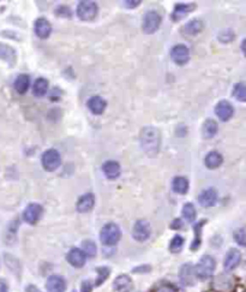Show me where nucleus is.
Returning <instances> with one entry per match:
<instances>
[{"label": "nucleus", "mask_w": 246, "mask_h": 292, "mask_svg": "<svg viewBox=\"0 0 246 292\" xmlns=\"http://www.w3.org/2000/svg\"><path fill=\"white\" fill-rule=\"evenodd\" d=\"M161 143V136L160 132L156 127L153 126H145L143 127L141 131V145L143 147V150L148 154V155H155L158 152Z\"/></svg>", "instance_id": "obj_1"}, {"label": "nucleus", "mask_w": 246, "mask_h": 292, "mask_svg": "<svg viewBox=\"0 0 246 292\" xmlns=\"http://www.w3.org/2000/svg\"><path fill=\"white\" fill-rule=\"evenodd\" d=\"M120 229H119L118 225L113 224V222L106 224L101 229V232H100V240H101L104 245L107 246L115 245V244L120 241Z\"/></svg>", "instance_id": "obj_2"}, {"label": "nucleus", "mask_w": 246, "mask_h": 292, "mask_svg": "<svg viewBox=\"0 0 246 292\" xmlns=\"http://www.w3.org/2000/svg\"><path fill=\"white\" fill-rule=\"evenodd\" d=\"M215 267H216L215 260H214L211 256H209V255H204V256H202V259L200 260V262L196 265L195 267L196 277L200 278V279L202 280L208 279V278H210L211 275H213L214 270H215Z\"/></svg>", "instance_id": "obj_3"}, {"label": "nucleus", "mask_w": 246, "mask_h": 292, "mask_svg": "<svg viewBox=\"0 0 246 292\" xmlns=\"http://www.w3.org/2000/svg\"><path fill=\"white\" fill-rule=\"evenodd\" d=\"M41 163L46 171L52 172L55 171V170L60 166V164H62V158H60V154L58 150L48 149L42 154Z\"/></svg>", "instance_id": "obj_4"}, {"label": "nucleus", "mask_w": 246, "mask_h": 292, "mask_svg": "<svg viewBox=\"0 0 246 292\" xmlns=\"http://www.w3.org/2000/svg\"><path fill=\"white\" fill-rule=\"evenodd\" d=\"M77 16L82 21H92L97 15V5L90 0L81 1L77 6Z\"/></svg>", "instance_id": "obj_5"}, {"label": "nucleus", "mask_w": 246, "mask_h": 292, "mask_svg": "<svg viewBox=\"0 0 246 292\" xmlns=\"http://www.w3.org/2000/svg\"><path fill=\"white\" fill-rule=\"evenodd\" d=\"M161 24V16L156 11H148L143 17L142 29L145 34H154Z\"/></svg>", "instance_id": "obj_6"}, {"label": "nucleus", "mask_w": 246, "mask_h": 292, "mask_svg": "<svg viewBox=\"0 0 246 292\" xmlns=\"http://www.w3.org/2000/svg\"><path fill=\"white\" fill-rule=\"evenodd\" d=\"M152 235V226L147 220H138L132 229V237L137 242H144Z\"/></svg>", "instance_id": "obj_7"}, {"label": "nucleus", "mask_w": 246, "mask_h": 292, "mask_svg": "<svg viewBox=\"0 0 246 292\" xmlns=\"http://www.w3.org/2000/svg\"><path fill=\"white\" fill-rule=\"evenodd\" d=\"M42 213H44V208L41 204L39 203H30L26 206V208L23 212V219L25 222L30 225H35L41 218Z\"/></svg>", "instance_id": "obj_8"}, {"label": "nucleus", "mask_w": 246, "mask_h": 292, "mask_svg": "<svg viewBox=\"0 0 246 292\" xmlns=\"http://www.w3.org/2000/svg\"><path fill=\"white\" fill-rule=\"evenodd\" d=\"M196 273L195 267L192 264L182 265L179 269V279L185 286H194L196 284Z\"/></svg>", "instance_id": "obj_9"}, {"label": "nucleus", "mask_w": 246, "mask_h": 292, "mask_svg": "<svg viewBox=\"0 0 246 292\" xmlns=\"http://www.w3.org/2000/svg\"><path fill=\"white\" fill-rule=\"evenodd\" d=\"M171 57L173 62L178 64V65H185L190 59L189 49L184 46V45H177V46L172 49Z\"/></svg>", "instance_id": "obj_10"}, {"label": "nucleus", "mask_w": 246, "mask_h": 292, "mask_svg": "<svg viewBox=\"0 0 246 292\" xmlns=\"http://www.w3.org/2000/svg\"><path fill=\"white\" fill-rule=\"evenodd\" d=\"M215 113L220 121L227 122L233 116L234 108L233 106L231 105V102H228L227 100H222V101H220L215 106Z\"/></svg>", "instance_id": "obj_11"}, {"label": "nucleus", "mask_w": 246, "mask_h": 292, "mask_svg": "<svg viewBox=\"0 0 246 292\" xmlns=\"http://www.w3.org/2000/svg\"><path fill=\"white\" fill-rule=\"evenodd\" d=\"M216 201H218V193H216L214 188L203 190L198 196V202H200L201 206L205 207V208L213 207L216 203Z\"/></svg>", "instance_id": "obj_12"}, {"label": "nucleus", "mask_w": 246, "mask_h": 292, "mask_svg": "<svg viewBox=\"0 0 246 292\" xmlns=\"http://www.w3.org/2000/svg\"><path fill=\"white\" fill-rule=\"evenodd\" d=\"M86 257H87L86 254L82 251V249L73 248L68 251L66 259H67V262L71 265V266L76 268H81L84 266V264H86Z\"/></svg>", "instance_id": "obj_13"}, {"label": "nucleus", "mask_w": 246, "mask_h": 292, "mask_svg": "<svg viewBox=\"0 0 246 292\" xmlns=\"http://www.w3.org/2000/svg\"><path fill=\"white\" fill-rule=\"evenodd\" d=\"M46 289L48 292H65L66 281L60 275H51L46 281Z\"/></svg>", "instance_id": "obj_14"}, {"label": "nucleus", "mask_w": 246, "mask_h": 292, "mask_svg": "<svg viewBox=\"0 0 246 292\" xmlns=\"http://www.w3.org/2000/svg\"><path fill=\"white\" fill-rule=\"evenodd\" d=\"M34 31L40 39H47L52 31V25L46 18H38L34 24Z\"/></svg>", "instance_id": "obj_15"}, {"label": "nucleus", "mask_w": 246, "mask_h": 292, "mask_svg": "<svg viewBox=\"0 0 246 292\" xmlns=\"http://www.w3.org/2000/svg\"><path fill=\"white\" fill-rule=\"evenodd\" d=\"M113 289L117 292H131L134 289V284L129 275L121 274L115 278L114 283H113Z\"/></svg>", "instance_id": "obj_16"}, {"label": "nucleus", "mask_w": 246, "mask_h": 292, "mask_svg": "<svg viewBox=\"0 0 246 292\" xmlns=\"http://www.w3.org/2000/svg\"><path fill=\"white\" fill-rule=\"evenodd\" d=\"M240 260H242V254L238 249H231L226 255V259H224V269L226 270H233L234 268L238 267V265L240 264Z\"/></svg>", "instance_id": "obj_17"}, {"label": "nucleus", "mask_w": 246, "mask_h": 292, "mask_svg": "<svg viewBox=\"0 0 246 292\" xmlns=\"http://www.w3.org/2000/svg\"><path fill=\"white\" fill-rule=\"evenodd\" d=\"M95 204V197L92 194H86L81 196L77 201V211L79 213H88L92 209Z\"/></svg>", "instance_id": "obj_18"}, {"label": "nucleus", "mask_w": 246, "mask_h": 292, "mask_svg": "<svg viewBox=\"0 0 246 292\" xmlns=\"http://www.w3.org/2000/svg\"><path fill=\"white\" fill-rule=\"evenodd\" d=\"M0 59L13 66L16 60H17V53H16L15 49H12L11 46L0 42Z\"/></svg>", "instance_id": "obj_19"}, {"label": "nucleus", "mask_w": 246, "mask_h": 292, "mask_svg": "<svg viewBox=\"0 0 246 292\" xmlns=\"http://www.w3.org/2000/svg\"><path fill=\"white\" fill-rule=\"evenodd\" d=\"M196 9V4H177L172 12L171 17L173 21H180L186 16V13L194 11Z\"/></svg>", "instance_id": "obj_20"}, {"label": "nucleus", "mask_w": 246, "mask_h": 292, "mask_svg": "<svg viewBox=\"0 0 246 292\" xmlns=\"http://www.w3.org/2000/svg\"><path fill=\"white\" fill-rule=\"evenodd\" d=\"M102 170L108 179H117L120 176V165L117 161H107L102 166Z\"/></svg>", "instance_id": "obj_21"}, {"label": "nucleus", "mask_w": 246, "mask_h": 292, "mask_svg": "<svg viewBox=\"0 0 246 292\" xmlns=\"http://www.w3.org/2000/svg\"><path fill=\"white\" fill-rule=\"evenodd\" d=\"M88 108L94 115H101L106 108V101L100 97H92L88 100Z\"/></svg>", "instance_id": "obj_22"}, {"label": "nucleus", "mask_w": 246, "mask_h": 292, "mask_svg": "<svg viewBox=\"0 0 246 292\" xmlns=\"http://www.w3.org/2000/svg\"><path fill=\"white\" fill-rule=\"evenodd\" d=\"M218 130H219L218 123H216L215 121H213V119H207L202 126L203 137L207 140L213 139V137L216 135V132H218Z\"/></svg>", "instance_id": "obj_23"}, {"label": "nucleus", "mask_w": 246, "mask_h": 292, "mask_svg": "<svg viewBox=\"0 0 246 292\" xmlns=\"http://www.w3.org/2000/svg\"><path fill=\"white\" fill-rule=\"evenodd\" d=\"M172 189L174 193L184 195L189 190V180L185 177H176L172 182Z\"/></svg>", "instance_id": "obj_24"}, {"label": "nucleus", "mask_w": 246, "mask_h": 292, "mask_svg": "<svg viewBox=\"0 0 246 292\" xmlns=\"http://www.w3.org/2000/svg\"><path fill=\"white\" fill-rule=\"evenodd\" d=\"M203 22L201 20H197V18H195V20L190 21L189 23H186L184 26V33L187 34V35H197L198 33H201L203 29Z\"/></svg>", "instance_id": "obj_25"}, {"label": "nucleus", "mask_w": 246, "mask_h": 292, "mask_svg": "<svg viewBox=\"0 0 246 292\" xmlns=\"http://www.w3.org/2000/svg\"><path fill=\"white\" fill-rule=\"evenodd\" d=\"M29 86H30V78H29L28 75H20L16 78L15 84H13L18 94H24L28 90Z\"/></svg>", "instance_id": "obj_26"}, {"label": "nucleus", "mask_w": 246, "mask_h": 292, "mask_svg": "<svg viewBox=\"0 0 246 292\" xmlns=\"http://www.w3.org/2000/svg\"><path fill=\"white\" fill-rule=\"evenodd\" d=\"M222 161H224V158H222V155L220 153L218 152H210L208 154L207 156H205V166L208 167V169H216V167H219L222 164Z\"/></svg>", "instance_id": "obj_27"}, {"label": "nucleus", "mask_w": 246, "mask_h": 292, "mask_svg": "<svg viewBox=\"0 0 246 292\" xmlns=\"http://www.w3.org/2000/svg\"><path fill=\"white\" fill-rule=\"evenodd\" d=\"M47 90H48V81L45 78H38L33 86V93L35 97H42L46 95Z\"/></svg>", "instance_id": "obj_28"}, {"label": "nucleus", "mask_w": 246, "mask_h": 292, "mask_svg": "<svg viewBox=\"0 0 246 292\" xmlns=\"http://www.w3.org/2000/svg\"><path fill=\"white\" fill-rule=\"evenodd\" d=\"M214 286L220 291L228 290V289L232 286V279L229 277H227V275H220V277L216 278L215 283H214Z\"/></svg>", "instance_id": "obj_29"}, {"label": "nucleus", "mask_w": 246, "mask_h": 292, "mask_svg": "<svg viewBox=\"0 0 246 292\" xmlns=\"http://www.w3.org/2000/svg\"><path fill=\"white\" fill-rule=\"evenodd\" d=\"M233 97L239 101L246 102V84L240 82V83L235 84L234 89H233Z\"/></svg>", "instance_id": "obj_30"}, {"label": "nucleus", "mask_w": 246, "mask_h": 292, "mask_svg": "<svg viewBox=\"0 0 246 292\" xmlns=\"http://www.w3.org/2000/svg\"><path fill=\"white\" fill-rule=\"evenodd\" d=\"M182 217L189 222H192L196 219V208L192 203H185L182 207Z\"/></svg>", "instance_id": "obj_31"}, {"label": "nucleus", "mask_w": 246, "mask_h": 292, "mask_svg": "<svg viewBox=\"0 0 246 292\" xmlns=\"http://www.w3.org/2000/svg\"><path fill=\"white\" fill-rule=\"evenodd\" d=\"M82 251H83L84 254H86V256H89V257H94L95 255H96V251H97V248H96V244L94 243L92 241H84L83 243H82Z\"/></svg>", "instance_id": "obj_32"}, {"label": "nucleus", "mask_w": 246, "mask_h": 292, "mask_svg": "<svg viewBox=\"0 0 246 292\" xmlns=\"http://www.w3.org/2000/svg\"><path fill=\"white\" fill-rule=\"evenodd\" d=\"M182 246H184V238L181 236H174L173 240L169 243V251L177 254L181 250Z\"/></svg>", "instance_id": "obj_33"}, {"label": "nucleus", "mask_w": 246, "mask_h": 292, "mask_svg": "<svg viewBox=\"0 0 246 292\" xmlns=\"http://www.w3.org/2000/svg\"><path fill=\"white\" fill-rule=\"evenodd\" d=\"M96 272H97V278H96V281H95V285L99 286L101 285L104 281L107 279L108 275H110V268L108 267H99L96 268Z\"/></svg>", "instance_id": "obj_34"}, {"label": "nucleus", "mask_w": 246, "mask_h": 292, "mask_svg": "<svg viewBox=\"0 0 246 292\" xmlns=\"http://www.w3.org/2000/svg\"><path fill=\"white\" fill-rule=\"evenodd\" d=\"M203 224H204V221H201L200 224H197L195 226V235H196V237H195L194 243H192V245H191L192 250H196V249L200 248V245H201V230H202Z\"/></svg>", "instance_id": "obj_35"}, {"label": "nucleus", "mask_w": 246, "mask_h": 292, "mask_svg": "<svg viewBox=\"0 0 246 292\" xmlns=\"http://www.w3.org/2000/svg\"><path fill=\"white\" fill-rule=\"evenodd\" d=\"M234 240L239 245L246 246V230L245 229H238L234 231Z\"/></svg>", "instance_id": "obj_36"}, {"label": "nucleus", "mask_w": 246, "mask_h": 292, "mask_svg": "<svg viewBox=\"0 0 246 292\" xmlns=\"http://www.w3.org/2000/svg\"><path fill=\"white\" fill-rule=\"evenodd\" d=\"M219 40H220L221 42H224V44L233 41V40H234V33L232 30L222 31V33H220V35H219Z\"/></svg>", "instance_id": "obj_37"}, {"label": "nucleus", "mask_w": 246, "mask_h": 292, "mask_svg": "<svg viewBox=\"0 0 246 292\" xmlns=\"http://www.w3.org/2000/svg\"><path fill=\"white\" fill-rule=\"evenodd\" d=\"M55 12H57V15L60 16V17H71V10L68 9L67 6H64V5L58 7V9L55 10Z\"/></svg>", "instance_id": "obj_38"}, {"label": "nucleus", "mask_w": 246, "mask_h": 292, "mask_svg": "<svg viewBox=\"0 0 246 292\" xmlns=\"http://www.w3.org/2000/svg\"><path fill=\"white\" fill-rule=\"evenodd\" d=\"M155 292H177V290L173 285H169V284H163V285L158 286V288L156 289Z\"/></svg>", "instance_id": "obj_39"}, {"label": "nucleus", "mask_w": 246, "mask_h": 292, "mask_svg": "<svg viewBox=\"0 0 246 292\" xmlns=\"http://www.w3.org/2000/svg\"><path fill=\"white\" fill-rule=\"evenodd\" d=\"M92 283L90 280H84L81 285V292H91Z\"/></svg>", "instance_id": "obj_40"}, {"label": "nucleus", "mask_w": 246, "mask_h": 292, "mask_svg": "<svg viewBox=\"0 0 246 292\" xmlns=\"http://www.w3.org/2000/svg\"><path fill=\"white\" fill-rule=\"evenodd\" d=\"M182 227V221L180 219H176L171 224V229H174V230H179Z\"/></svg>", "instance_id": "obj_41"}, {"label": "nucleus", "mask_w": 246, "mask_h": 292, "mask_svg": "<svg viewBox=\"0 0 246 292\" xmlns=\"http://www.w3.org/2000/svg\"><path fill=\"white\" fill-rule=\"evenodd\" d=\"M124 4H125L126 7H137L139 4H141V1H124Z\"/></svg>", "instance_id": "obj_42"}, {"label": "nucleus", "mask_w": 246, "mask_h": 292, "mask_svg": "<svg viewBox=\"0 0 246 292\" xmlns=\"http://www.w3.org/2000/svg\"><path fill=\"white\" fill-rule=\"evenodd\" d=\"M0 292H9V288H7V284L5 283L4 280L0 279Z\"/></svg>", "instance_id": "obj_43"}, {"label": "nucleus", "mask_w": 246, "mask_h": 292, "mask_svg": "<svg viewBox=\"0 0 246 292\" xmlns=\"http://www.w3.org/2000/svg\"><path fill=\"white\" fill-rule=\"evenodd\" d=\"M25 292H42V291L39 290L35 285H28L25 288Z\"/></svg>", "instance_id": "obj_44"}, {"label": "nucleus", "mask_w": 246, "mask_h": 292, "mask_svg": "<svg viewBox=\"0 0 246 292\" xmlns=\"http://www.w3.org/2000/svg\"><path fill=\"white\" fill-rule=\"evenodd\" d=\"M242 51H243V53H244V55L246 57V39L244 40V41L242 42Z\"/></svg>", "instance_id": "obj_45"}, {"label": "nucleus", "mask_w": 246, "mask_h": 292, "mask_svg": "<svg viewBox=\"0 0 246 292\" xmlns=\"http://www.w3.org/2000/svg\"><path fill=\"white\" fill-rule=\"evenodd\" d=\"M72 292H76V291H72Z\"/></svg>", "instance_id": "obj_46"}]
</instances>
